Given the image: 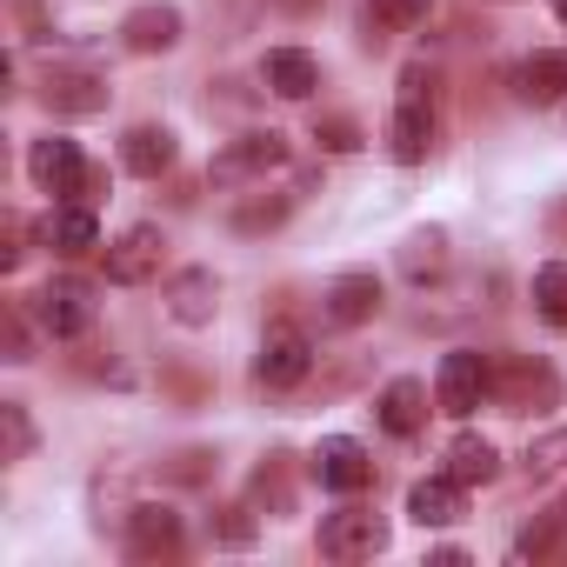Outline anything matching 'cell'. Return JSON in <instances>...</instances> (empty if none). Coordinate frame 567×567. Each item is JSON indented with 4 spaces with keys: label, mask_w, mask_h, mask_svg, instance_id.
I'll return each mask as SVG.
<instances>
[{
    "label": "cell",
    "mask_w": 567,
    "mask_h": 567,
    "mask_svg": "<svg viewBox=\"0 0 567 567\" xmlns=\"http://www.w3.org/2000/svg\"><path fill=\"white\" fill-rule=\"evenodd\" d=\"M214 534H220L227 547H247V540H254V520H247V507H220V520H214Z\"/></svg>",
    "instance_id": "f546056e"
},
{
    "label": "cell",
    "mask_w": 567,
    "mask_h": 567,
    "mask_svg": "<svg viewBox=\"0 0 567 567\" xmlns=\"http://www.w3.org/2000/svg\"><path fill=\"white\" fill-rule=\"evenodd\" d=\"M547 227H554V240H567V200H560V207L547 214Z\"/></svg>",
    "instance_id": "1f68e13d"
},
{
    "label": "cell",
    "mask_w": 567,
    "mask_h": 567,
    "mask_svg": "<svg viewBox=\"0 0 567 567\" xmlns=\"http://www.w3.org/2000/svg\"><path fill=\"white\" fill-rule=\"evenodd\" d=\"M461 507H467V481H454V474H427L408 487V514L421 527H447V520H461Z\"/></svg>",
    "instance_id": "5bb4252c"
},
{
    "label": "cell",
    "mask_w": 567,
    "mask_h": 567,
    "mask_svg": "<svg viewBox=\"0 0 567 567\" xmlns=\"http://www.w3.org/2000/svg\"><path fill=\"white\" fill-rule=\"evenodd\" d=\"M260 81H267L280 101H308V94L321 87V68H315L308 48H274V54L260 61Z\"/></svg>",
    "instance_id": "9a60e30c"
},
{
    "label": "cell",
    "mask_w": 567,
    "mask_h": 567,
    "mask_svg": "<svg viewBox=\"0 0 567 567\" xmlns=\"http://www.w3.org/2000/svg\"><path fill=\"white\" fill-rule=\"evenodd\" d=\"M315 141H321L328 154H354V147H361V127H354V121H321Z\"/></svg>",
    "instance_id": "f1b7e54d"
},
{
    "label": "cell",
    "mask_w": 567,
    "mask_h": 567,
    "mask_svg": "<svg viewBox=\"0 0 567 567\" xmlns=\"http://www.w3.org/2000/svg\"><path fill=\"white\" fill-rule=\"evenodd\" d=\"M554 14H560V21H567V0H554Z\"/></svg>",
    "instance_id": "d6a6232c"
},
{
    "label": "cell",
    "mask_w": 567,
    "mask_h": 567,
    "mask_svg": "<svg viewBox=\"0 0 567 567\" xmlns=\"http://www.w3.org/2000/svg\"><path fill=\"white\" fill-rule=\"evenodd\" d=\"M121 41H127L134 54H167V48L181 41V8H134V14L121 21Z\"/></svg>",
    "instance_id": "ac0fdd59"
},
{
    "label": "cell",
    "mask_w": 567,
    "mask_h": 567,
    "mask_svg": "<svg viewBox=\"0 0 567 567\" xmlns=\"http://www.w3.org/2000/svg\"><path fill=\"white\" fill-rule=\"evenodd\" d=\"M308 368H315V348H308V334L295 321H274L260 334V348H254V381L260 388H301Z\"/></svg>",
    "instance_id": "6da1fadb"
},
{
    "label": "cell",
    "mask_w": 567,
    "mask_h": 567,
    "mask_svg": "<svg viewBox=\"0 0 567 567\" xmlns=\"http://www.w3.org/2000/svg\"><path fill=\"white\" fill-rule=\"evenodd\" d=\"M34 315H41V328L54 341H81L94 328V288L81 274H61V280H48V288L34 295Z\"/></svg>",
    "instance_id": "3957f363"
},
{
    "label": "cell",
    "mask_w": 567,
    "mask_h": 567,
    "mask_svg": "<svg viewBox=\"0 0 567 567\" xmlns=\"http://www.w3.org/2000/svg\"><path fill=\"white\" fill-rule=\"evenodd\" d=\"M514 94L534 101V107H554V101L567 94V48H560V54H554V48H547V54H527V61L514 68Z\"/></svg>",
    "instance_id": "e0dca14e"
},
{
    "label": "cell",
    "mask_w": 567,
    "mask_h": 567,
    "mask_svg": "<svg viewBox=\"0 0 567 567\" xmlns=\"http://www.w3.org/2000/svg\"><path fill=\"white\" fill-rule=\"evenodd\" d=\"M28 174H34L48 194H61V200H81V194L94 187V167H87V161H81V147H74V141H61V134L34 141V154H28Z\"/></svg>",
    "instance_id": "5b68a950"
},
{
    "label": "cell",
    "mask_w": 567,
    "mask_h": 567,
    "mask_svg": "<svg viewBox=\"0 0 567 567\" xmlns=\"http://www.w3.org/2000/svg\"><path fill=\"white\" fill-rule=\"evenodd\" d=\"M421 21H427V0H368V28H381V34H401Z\"/></svg>",
    "instance_id": "d4e9b609"
},
{
    "label": "cell",
    "mask_w": 567,
    "mask_h": 567,
    "mask_svg": "<svg viewBox=\"0 0 567 567\" xmlns=\"http://www.w3.org/2000/svg\"><path fill=\"white\" fill-rule=\"evenodd\" d=\"M388 547V520L374 507H341L321 520V554L328 560H374Z\"/></svg>",
    "instance_id": "277c9868"
},
{
    "label": "cell",
    "mask_w": 567,
    "mask_h": 567,
    "mask_svg": "<svg viewBox=\"0 0 567 567\" xmlns=\"http://www.w3.org/2000/svg\"><path fill=\"white\" fill-rule=\"evenodd\" d=\"M288 207H295V194H274V200H240V207H234V227H240V234H267V227L288 220Z\"/></svg>",
    "instance_id": "484cf974"
},
{
    "label": "cell",
    "mask_w": 567,
    "mask_h": 567,
    "mask_svg": "<svg viewBox=\"0 0 567 567\" xmlns=\"http://www.w3.org/2000/svg\"><path fill=\"white\" fill-rule=\"evenodd\" d=\"M554 507H560V514H567V494H560V501H554Z\"/></svg>",
    "instance_id": "836d02e7"
},
{
    "label": "cell",
    "mask_w": 567,
    "mask_h": 567,
    "mask_svg": "<svg viewBox=\"0 0 567 567\" xmlns=\"http://www.w3.org/2000/svg\"><path fill=\"white\" fill-rule=\"evenodd\" d=\"M554 467H567V427L527 441V474H554Z\"/></svg>",
    "instance_id": "83f0119b"
},
{
    "label": "cell",
    "mask_w": 567,
    "mask_h": 567,
    "mask_svg": "<svg viewBox=\"0 0 567 567\" xmlns=\"http://www.w3.org/2000/svg\"><path fill=\"white\" fill-rule=\"evenodd\" d=\"M0 427H8V461H28V447H34L28 408H21V401H0Z\"/></svg>",
    "instance_id": "4316f807"
},
{
    "label": "cell",
    "mask_w": 567,
    "mask_h": 567,
    "mask_svg": "<svg viewBox=\"0 0 567 567\" xmlns=\"http://www.w3.org/2000/svg\"><path fill=\"white\" fill-rule=\"evenodd\" d=\"M8 361H28V328H21V315H8Z\"/></svg>",
    "instance_id": "4dcf8cb0"
},
{
    "label": "cell",
    "mask_w": 567,
    "mask_h": 567,
    "mask_svg": "<svg viewBox=\"0 0 567 567\" xmlns=\"http://www.w3.org/2000/svg\"><path fill=\"white\" fill-rule=\"evenodd\" d=\"M494 394V361L487 354H447L441 361V381H434V401H441V414H474L481 401Z\"/></svg>",
    "instance_id": "8992f818"
},
{
    "label": "cell",
    "mask_w": 567,
    "mask_h": 567,
    "mask_svg": "<svg viewBox=\"0 0 567 567\" xmlns=\"http://www.w3.org/2000/svg\"><path fill=\"white\" fill-rule=\"evenodd\" d=\"M41 101H48L54 114H101V107H107V87H101L94 74H81V68H61V74H48Z\"/></svg>",
    "instance_id": "d6986e66"
},
{
    "label": "cell",
    "mask_w": 567,
    "mask_h": 567,
    "mask_svg": "<svg viewBox=\"0 0 567 567\" xmlns=\"http://www.w3.org/2000/svg\"><path fill=\"white\" fill-rule=\"evenodd\" d=\"M214 301H220V280H214L207 267H187V274L167 280V315H174L181 328H207V321H214Z\"/></svg>",
    "instance_id": "4fadbf2b"
},
{
    "label": "cell",
    "mask_w": 567,
    "mask_h": 567,
    "mask_svg": "<svg viewBox=\"0 0 567 567\" xmlns=\"http://www.w3.org/2000/svg\"><path fill=\"white\" fill-rule=\"evenodd\" d=\"M280 161H288V141H280L274 127H267V134H240V141H227V147L214 154L207 181H214V187H247V181H267Z\"/></svg>",
    "instance_id": "7a4b0ae2"
},
{
    "label": "cell",
    "mask_w": 567,
    "mask_h": 567,
    "mask_svg": "<svg viewBox=\"0 0 567 567\" xmlns=\"http://www.w3.org/2000/svg\"><path fill=\"white\" fill-rule=\"evenodd\" d=\"M127 554H134V560L181 554V514H174V507H161V501L134 507V514H127Z\"/></svg>",
    "instance_id": "8fae6325"
},
{
    "label": "cell",
    "mask_w": 567,
    "mask_h": 567,
    "mask_svg": "<svg viewBox=\"0 0 567 567\" xmlns=\"http://www.w3.org/2000/svg\"><path fill=\"white\" fill-rule=\"evenodd\" d=\"M381 315V280L374 274H341L328 288V321L334 328H368Z\"/></svg>",
    "instance_id": "2e32d148"
},
{
    "label": "cell",
    "mask_w": 567,
    "mask_h": 567,
    "mask_svg": "<svg viewBox=\"0 0 567 567\" xmlns=\"http://www.w3.org/2000/svg\"><path fill=\"white\" fill-rule=\"evenodd\" d=\"M161 247H167L161 227H147V220L127 227V234L107 247V280H114V288H141V280H154V274H161Z\"/></svg>",
    "instance_id": "52a82bcc"
},
{
    "label": "cell",
    "mask_w": 567,
    "mask_h": 567,
    "mask_svg": "<svg viewBox=\"0 0 567 567\" xmlns=\"http://www.w3.org/2000/svg\"><path fill=\"white\" fill-rule=\"evenodd\" d=\"M121 161H127V174H141V181H161V174L174 167V134H167V127H127V141H121Z\"/></svg>",
    "instance_id": "ffe728a7"
},
{
    "label": "cell",
    "mask_w": 567,
    "mask_h": 567,
    "mask_svg": "<svg viewBox=\"0 0 567 567\" xmlns=\"http://www.w3.org/2000/svg\"><path fill=\"white\" fill-rule=\"evenodd\" d=\"M41 240H48L54 254H68V260H74V254H94V247H101V220H94L87 200H61V207L41 220Z\"/></svg>",
    "instance_id": "7c38bea8"
},
{
    "label": "cell",
    "mask_w": 567,
    "mask_h": 567,
    "mask_svg": "<svg viewBox=\"0 0 567 567\" xmlns=\"http://www.w3.org/2000/svg\"><path fill=\"white\" fill-rule=\"evenodd\" d=\"M534 315L547 328H567V260H547L534 274Z\"/></svg>",
    "instance_id": "603a6c76"
},
{
    "label": "cell",
    "mask_w": 567,
    "mask_h": 567,
    "mask_svg": "<svg viewBox=\"0 0 567 567\" xmlns=\"http://www.w3.org/2000/svg\"><path fill=\"white\" fill-rule=\"evenodd\" d=\"M494 467H501L494 441H481V434H454V441H447V474H454V481L481 487V481H494Z\"/></svg>",
    "instance_id": "7402d4cb"
},
{
    "label": "cell",
    "mask_w": 567,
    "mask_h": 567,
    "mask_svg": "<svg viewBox=\"0 0 567 567\" xmlns=\"http://www.w3.org/2000/svg\"><path fill=\"white\" fill-rule=\"evenodd\" d=\"M315 474H321V487H334V494H361V487L374 481V461H368V447H361V441L334 434V441H321V447H315Z\"/></svg>",
    "instance_id": "9c48e42d"
},
{
    "label": "cell",
    "mask_w": 567,
    "mask_h": 567,
    "mask_svg": "<svg viewBox=\"0 0 567 567\" xmlns=\"http://www.w3.org/2000/svg\"><path fill=\"white\" fill-rule=\"evenodd\" d=\"M381 427L401 434V441L421 434V427H427V388H421V381H388V388H381Z\"/></svg>",
    "instance_id": "44dd1931"
},
{
    "label": "cell",
    "mask_w": 567,
    "mask_h": 567,
    "mask_svg": "<svg viewBox=\"0 0 567 567\" xmlns=\"http://www.w3.org/2000/svg\"><path fill=\"white\" fill-rule=\"evenodd\" d=\"M388 154H394L401 167H414V161L434 154V107H427V101L401 94V107H394V121H388Z\"/></svg>",
    "instance_id": "30bf717a"
},
{
    "label": "cell",
    "mask_w": 567,
    "mask_h": 567,
    "mask_svg": "<svg viewBox=\"0 0 567 567\" xmlns=\"http://www.w3.org/2000/svg\"><path fill=\"white\" fill-rule=\"evenodd\" d=\"M401 267H408L414 280L441 274V267H447V234H441V227H421V234H408V247H401Z\"/></svg>",
    "instance_id": "cb8c5ba5"
},
{
    "label": "cell",
    "mask_w": 567,
    "mask_h": 567,
    "mask_svg": "<svg viewBox=\"0 0 567 567\" xmlns=\"http://www.w3.org/2000/svg\"><path fill=\"white\" fill-rule=\"evenodd\" d=\"M554 374L547 368H534V361H501L494 368V401L507 408V414H527V408H554Z\"/></svg>",
    "instance_id": "ba28073f"
}]
</instances>
